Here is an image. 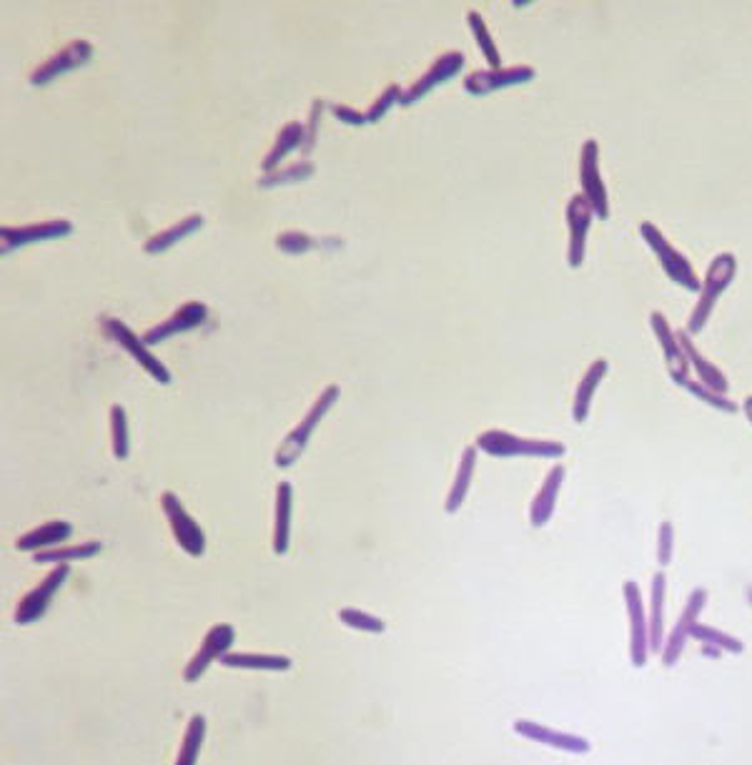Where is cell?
<instances>
[{"label":"cell","mask_w":752,"mask_h":765,"mask_svg":"<svg viewBox=\"0 0 752 765\" xmlns=\"http://www.w3.org/2000/svg\"><path fill=\"white\" fill-rule=\"evenodd\" d=\"M339 384H329V387L324 389V392L316 397V402L311 404L309 412L304 414V419L299 422V427L291 429L289 434L284 437V442H281V447L276 449L274 454V462L279 470H286V467L296 465L299 462V457L304 454L306 444H309L311 434L316 432V427H319L321 419L326 417V414L331 412V407H334L336 402H339Z\"/></svg>","instance_id":"cell-1"},{"label":"cell","mask_w":752,"mask_h":765,"mask_svg":"<svg viewBox=\"0 0 752 765\" xmlns=\"http://www.w3.org/2000/svg\"><path fill=\"white\" fill-rule=\"evenodd\" d=\"M477 449L487 452L489 457H539L559 459L567 454V447L554 439H529L519 434L504 432V429H487L477 437Z\"/></svg>","instance_id":"cell-2"},{"label":"cell","mask_w":752,"mask_h":765,"mask_svg":"<svg viewBox=\"0 0 752 765\" xmlns=\"http://www.w3.org/2000/svg\"><path fill=\"white\" fill-rule=\"evenodd\" d=\"M737 274V259L735 254H717L715 259L707 266V274L702 279L700 286V299H697L695 309H692L690 319H687V334H700L705 329L707 319L712 317V309H715L717 299L722 296V291L732 284Z\"/></svg>","instance_id":"cell-3"},{"label":"cell","mask_w":752,"mask_h":765,"mask_svg":"<svg viewBox=\"0 0 752 765\" xmlns=\"http://www.w3.org/2000/svg\"><path fill=\"white\" fill-rule=\"evenodd\" d=\"M640 234H642V239H645V244L650 246L652 254L657 256L662 271H665L667 279H670L672 284L682 286L685 291H700L702 281L697 279L690 259H687L685 254H680V251H677L675 246H672L670 241L665 239V234H662V231L657 229L655 224H650V221H642Z\"/></svg>","instance_id":"cell-4"},{"label":"cell","mask_w":752,"mask_h":765,"mask_svg":"<svg viewBox=\"0 0 752 765\" xmlns=\"http://www.w3.org/2000/svg\"><path fill=\"white\" fill-rule=\"evenodd\" d=\"M101 329L108 339H113V342L123 349V352L131 354V357L141 364V369H146L158 384H171V372L166 369V364H161V359L153 357L151 347L143 342V337H136L121 319L106 317L101 322Z\"/></svg>","instance_id":"cell-5"},{"label":"cell","mask_w":752,"mask_h":765,"mask_svg":"<svg viewBox=\"0 0 752 765\" xmlns=\"http://www.w3.org/2000/svg\"><path fill=\"white\" fill-rule=\"evenodd\" d=\"M622 597L627 607V623H630V660L635 668H645L650 660V625H647V610L642 602V592L635 580H625Z\"/></svg>","instance_id":"cell-6"},{"label":"cell","mask_w":752,"mask_h":765,"mask_svg":"<svg viewBox=\"0 0 752 765\" xmlns=\"http://www.w3.org/2000/svg\"><path fill=\"white\" fill-rule=\"evenodd\" d=\"M580 184L582 196L590 201L597 219H610V194L600 174V143L595 138H587L580 151Z\"/></svg>","instance_id":"cell-7"},{"label":"cell","mask_w":752,"mask_h":765,"mask_svg":"<svg viewBox=\"0 0 752 765\" xmlns=\"http://www.w3.org/2000/svg\"><path fill=\"white\" fill-rule=\"evenodd\" d=\"M161 507L166 512V520L171 525L173 537L181 545V550L191 557H201L206 550V535L204 530L199 527V522L194 517L188 515L183 502L178 500V495L173 492H163L161 495Z\"/></svg>","instance_id":"cell-8"},{"label":"cell","mask_w":752,"mask_h":765,"mask_svg":"<svg viewBox=\"0 0 752 765\" xmlns=\"http://www.w3.org/2000/svg\"><path fill=\"white\" fill-rule=\"evenodd\" d=\"M705 605H707L705 587H697V590H692L690 597H687L685 610L680 612V618H677V623L672 625L670 635H667L665 643H662L660 658H662V665H665V668H672V665H677V660H680L687 640H690L692 625L697 623V618H700V612L705 610Z\"/></svg>","instance_id":"cell-9"},{"label":"cell","mask_w":752,"mask_h":765,"mask_svg":"<svg viewBox=\"0 0 752 765\" xmlns=\"http://www.w3.org/2000/svg\"><path fill=\"white\" fill-rule=\"evenodd\" d=\"M93 53H96V48L88 41H83V38L71 41L63 51H58L56 56L43 61L41 66L31 73V83L38 88L48 86V83H53L58 76H63V73H71L76 71V68H83L86 63H91Z\"/></svg>","instance_id":"cell-10"},{"label":"cell","mask_w":752,"mask_h":765,"mask_svg":"<svg viewBox=\"0 0 752 765\" xmlns=\"http://www.w3.org/2000/svg\"><path fill=\"white\" fill-rule=\"evenodd\" d=\"M68 575H71V567L63 565V562L56 567V570L48 572V575L41 580V585H38L36 590L28 592V595L21 600V605H18L16 610V625L38 623V620L46 615L53 595H56V592L61 590L63 582L68 580Z\"/></svg>","instance_id":"cell-11"},{"label":"cell","mask_w":752,"mask_h":765,"mask_svg":"<svg viewBox=\"0 0 752 765\" xmlns=\"http://www.w3.org/2000/svg\"><path fill=\"white\" fill-rule=\"evenodd\" d=\"M234 640H236L234 625H229V623L214 625V628L206 633L199 653L188 660L186 670H183V680H186V683H196V680H199L201 675L206 673V668H209L214 660H221L226 653H229L231 645H234Z\"/></svg>","instance_id":"cell-12"},{"label":"cell","mask_w":752,"mask_h":765,"mask_svg":"<svg viewBox=\"0 0 752 765\" xmlns=\"http://www.w3.org/2000/svg\"><path fill=\"white\" fill-rule=\"evenodd\" d=\"M592 211L590 201L582 194L572 196L567 201V229H570V244H567V264L570 269H580L582 261L587 256V234L592 226Z\"/></svg>","instance_id":"cell-13"},{"label":"cell","mask_w":752,"mask_h":765,"mask_svg":"<svg viewBox=\"0 0 752 765\" xmlns=\"http://www.w3.org/2000/svg\"><path fill=\"white\" fill-rule=\"evenodd\" d=\"M464 68V53L462 51H449V53H442V56L437 58V61L429 66V71L424 73L419 81H414L412 86L404 91L402 96V103L399 106L402 108H409L414 106L417 101H422L424 96H427L429 91H434L437 86H442V83H447L449 78L457 76L459 71Z\"/></svg>","instance_id":"cell-14"},{"label":"cell","mask_w":752,"mask_h":765,"mask_svg":"<svg viewBox=\"0 0 752 765\" xmlns=\"http://www.w3.org/2000/svg\"><path fill=\"white\" fill-rule=\"evenodd\" d=\"M537 76V71L529 66L512 68H489V71H474L464 78V91L472 96H487V93L502 91L509 86H522Z\"/></svg>","instance_id":"cell-15"},{"label":"cell","mask_w":752,"mask_h":765,"mask_svg":"<svg viewBox=\"0 0 752 765\" xmlns=\"http://www.w3.org/2000/svg\"><path fill=\"white\" fill-rule=\"evenodd\" d=\"M206 317H209V309H206L204 301H186V304H183L173 317H168L166 322L148 329V332L143 334V342H146L148 347H153V344L166 342V339L176 337V334L199 329L201 324L206 322Z\"/></svg>","instance_id":"cell-16"},{"label":"cell","mask_w":752,"mask_h":765,"mask_svg":"<svg viewBox=\"0 0 752 765\" xmlns=\"http://www.w3.org/2000/svg\"><path fill=\"white\" fill-rule=\"evenodd\" d=\"M650 327H652V334H655L657 344H660L662 357H665L667 374H670L672 382L680 384L682 387V384L687 382V374H690V364H687L685 352H682L680 342H677V334L672 332V327L667 324L665 314H660V312L650 314Z\"/></svg>","instance_id":"cell-17"},{"label":"cell","mask_w":752,"mask_h":765,"mask_svg":"<svg viewBox=\"0 0 752 765\" xmlns=\"http://www.w3.org/2000/svg\"><path fill=\"white\" fill-rule=\"evenodd\" d=\"M514 733L522 735V738L534 740L539 745H547V748H557L564 750V753H590V740L582 738V735H572V733H562V730H552L549 725L534 723V720H514Z\"/></svg>","instance_id":"cell-18"},{"label":"cell","mask_w":752,"mask_h":765,"mask_svg":"<svg viewBox=\"0 0 752 765\" xmlns=\"http://www.w3.org/2000/svg\"><path fill=\"white\" fill-rule=\"evenodd\" d=\"M73 231V224L66 219H53V221H38V224H26L16 226V229H3L0 231V241H3V254L13 249H21V246L38 244V241L48 239H63Z\"/></svg>","instance_id":"cell-19"},{"label":"cell","mask_w":752,"mask_h":765,"mask_svg":"<svg viewBox=\"0 0 752 765\" xmlns=\"http://www.w3.org/2000/svg\"><path fill=\"white\" fill-rule=\"evenodd\" d=\"M564 477H567V470H564V465H554L552 470L547 472L542 487H539V492L534 495L532 505H529V522H532V527H544L549 520H552L554 507H557L559 490H562V485H564Z\"/></svg>","instance_id":"cell-20"},{"label":"cell","mask_w":752,"mask_h":765,"mask_svg":"<svg viewBox=\"0 0 752 765\" xmlns=\"http://www.w3.org/2000/svg\"><path fill=\"white\" fill-rule=\"evenodd\" d=\"M665 597H667V577L665 572H655L650 582V615H647L652 653H660L662 643H665Z\"/></svg>","instance_id":"cell-21"},{"label":"cell","mask_w":752,"mask_h":765,"mask_svg":"<svg viewBox=\"0 0 752 765\" xmlns=\"http://www.w3.org/2000/svg\"><path fill=\"white\" fill-rule=\"evenodd\" d=\"M73 535L71 522L66 520H51L46 525L36 527L33 532H26L23 537H18L16 547L21 552H41V550H51V547H58L61 542H66L68 537Z\"/></svg>","instance_id":"cell-22"},{"label":"cell","mask_w":752,"mask_h":765,"mask_svg":"<svg viewBox=\"0 0 752 765\" xmlns=\"http://www.w3.org/2000/svg\"><path fill=\"white\" fill-rule=\"evenodd\" d=\"M607 372H610V364H607V359H595V362L587 367L585 377H582L580 387H577L575 402H572V417H575L577 424H582L587 417H590L592 399H595L597 387H600L602 379L607 377Z\"/></svg>","instance_id":"cell-23"},{"label":"cell","mask_w":752,"mask_h":765,"mask_svg":"<svg viewBox=\"0 0 752 765\" xmlns=\"http://www.w3.org/2000/svg\"><path fill=\"white\" fill-rule=\"evenodd\" d=\"M474 467H477V444H474V447L469 444V447L462 452L459 470L457 475H454L452 487H449L447 502H444V512H447V515H454V512L464 505V500H467L469 487H472V480H474Z\"/></svg>","instance_id":"cell-24"},{"label":"cell","mask_w":752,"mask_h":765,"mask_svg":"<svg viewBox=\"0 0 752 765\" xmlns=\"http://www.w3.org/2000/svg\"><path fill=\"white\" fill-rule=\"evenodd\" d=\"M677 342H680L682 352H685L687 357V364H690V369H695L697 377H700V382L705 384V387L715 389V392L725 394L727 389H730V384H727V377L720 372V369L715 367L712 362H707L705 357H702L700 352H697L695 347H692L690 342V334L687 332H677Z\"/></svg>","instance_id":"cell-25"},{"label":"cell","mask_w":752,"mask_h":765,"mask_svg":"<svg viewBox=\"0 0 752 765\" xmlns=\"http://www.w3.org/2000/svg\"><path fill=\"white\" fill-rule=\"evenodd\" d=\"M301 143H304V126L296 121L286 123V126L279 131V136H276L271 151L266 153L264 161H261V171H264V174H271V171L279 169L281 161H284L291 151L301 148Z\"/></svg>","instance_id":"cell-26"},{"label":"cell","mask_w":752,"mask_h":765,"mask_svg":"<svg viewBox=\"0 0 752 765\" xmlns=\"http://www.w3.org/2000/svg\"><path fill=\"white\" fill-rule=\"evenodd\" d=\"M291 505H294V490L289 482H281L276 490V522H274V552L284 555L291 542Z\"/></svg>","instance_id":"cell-27"},{"label":"cell","mask_w":752,"mask_h":765,"mask_svg":"<svg viewBox=\"0 0 752 765\" xmlns=\"http://www.w3.org/2000/svg\"><path fill=\"white\" fill-rule=\"evenodd\" d=\"M201 226H204V216L201 214L186 216V219L178 221V224H171L168 229H163L161 234L151 236V239L146 241V246H143V251H146V254H163V251H168L171 246H176L178 241H183L186 236L199 231Z\"/></svg>","instance_id":"cell-28"},{"label":"cell","mask_w":752,"mask_h":765,"mask_svg":"<svg viewBox=\"0 0 752 765\" xmlns=\"http://www.w3.org/2000/svg\"><path fill=\"white\" fill-rule=\"evenodd\" d=\"M221 665L236 670H271V673H286L291 668V658L286 655H261V653H226Z\"/></svg>","instance_id":"cell-29"},{"label":"cell","mask_w":752,"mask_h":765,"mask_svg":"<svg viewBox=\"0 0 752 765\" xmlns=\"http://www.w3.org/2000/svg\"><path fill=\"white\" fill-rule=\"evenodd\" d=\"M103 550V545L98 540L93 542H81V545H58L51 547V550H41L36 552V562L38 565H61V562H71V560H88V557H96L98 552Z\"/></svg>","instance_id":"cell-30"},{"label":"cell","mask_w":752,"mask_h":765,"mask_svg":"<svg viewBox=\"0 0 752 765\" xmlns=\"http://www.w3.org/2000/svg\"><path fill=\"white\" fill-rule=\"evenodd\" d=\"M690 638L697 640V643H702V645H710V648L720 650V653L740 655L742 650H745V645H742L740 638H732V635L722 633V630H717V628H710V625L695 623L692 625Z\"/></svg>","instance_id":"cell-31"},{"label":"cell","mask_w":752,"mask_h":765,"mask_svg":"<svg viewBox=\"0 0 752 765\" xmlns=\"http://www.w3.org/2000/svg\"><path fill=\"white\" fill-rule=\"evenodd\" d=\"M206 738V718L204 715H194V718L188 720L186 735H183L181 743V753H178L176 763L178 765H194L196 758H199L201 743Z\"/></svg>","instance_id":"cell-32"},{"label":"cell","mask_w":752,"mask_h":765,"mask_svg":"<svg viewBox=\"0 0 752 765\" xmlns=\"http://www.w3.org/2000/svg\"><path fill=\"white\" fill-rule=\"evenodd\" d=\"M316 166L309 164V161H299V164H289L284 169H276L271 174H264L259 179V189H276V186H286V184H299V181L309 179L314 176Z\"/></svg>","instance_id":"cell-33"},{"label":"cell","mask_w":752,"mask_h":765,"mask_svg":"<svg viewBox=\"0 0 752 765\" xmlns=\"http://www.w3.org/2000/svg\"><path fill=\"white\" fill-rule=\"evenodd\" d=\"M467 23H469V31H472L474 41H477L479 51L484 53V58H487V63L492 68H502L499 63H502V56H499L497 51V43H494L492 33H489L487 23H484V18L479 16L477 11H469L467 13Z\"/></svg>","instance_id":"cell-34"},{"label":"cell","mask_w":752,"mask_h":765,"mask_svg":"<svg viewBox=\"0 0 752 765\" xmlns=\"http://www.w3.org/2000/svg\"><path fill=\"white\" fill-rule=\"evenodd\" d=\"M339 620L346 628L361 630V633L379 635L387 630V623H384L382 618H374V615H369V612L364 610H356V607H344V610H339Z\"/></svg>","instance_id":"cell-35"},{"label":"cell","mask_w":752,"mask_h":765,"mask_svg":"<svg viewBox=\"0 0 752 765\" xmlns=\"http://www.w3.org/2000/svg\"><path fill=\"white\" fill-rule=\"evenodd\" d=\"M111 447L116 459H126L131 452V444H128V422H126V409L121 404L111 407Z\"/></svg>","instance_id":"cell-36"},{"label":"cell","mask_w":752,"mask_h":765,"mask_svg":"<svg viewBox=\"0 0 752 765\" xmlns=\"http://www.w3.org/2000/svg\"><path fill=\"white\" fill-rule=\"evenodd\" d=\"M682 387H685L687 392L692 394V397H697V399H700V402H705L707 407L720 409V412H727V414H735L737 412V404L735 402H730V399H727L725 394H720V392H715V389L705 387V384H702V382H690V379H687V382L682 384Z\"/></svg>","instance_id":"cell-37"},{"label":"cell","mask_w":752,"mask_h":765,"mask_svg":"<svg viewBox=\"0 0 752 765\" xmlns=\"http://www.w3.org/2000/svg\"><path fill=\"white\" fill-rule=\"evenodd\" d=\"M402 86L399 83H392V86L384 88V93L379 98H376L374 103L369 106V111H366V123H379L384 116H387L389 111H392V106H399L402 103Z\"/></svg>","instance_id":"cell-38"},{"label":"cell","mask_w":752,"mask_h":765,"mask_svg":"<svg viewBox=\"0 0 752 765\" xmlns=\"http://www.w3.org/2000/svg\"><path fill=\"white\" fill-rule=\"evenodd\" d=\"M276 249L291 256L306 254L309 249H314V239L309 234H301V231H284V234L276 236Z\"/></svg>","instance_id":"cell-39"},{"label":"cell","mask_w":752,"mask_h":765,"mask_svg":"<svg viewBox=\"0 0 752 765\" xmlns=\"http://www.w3.org/2000/svg\"><path fill=\"white\" fill-rule=\"evenodd\" d=\"M672 552H675V527L665 520L660 525V535H657V560H660L662 567L670 565Z\"/></svg>","instance_id":"cell-40"},{"label":"cell","mask_w":752,"mask_h":765,"mask_svg":"<svg viewBox=\"0 0 752 765\" xmlns=\"http://www.w3.org/2000/svg\"><path fill=\"white\" fill-rule=\"evenodd\" d=\"M321 113H324V101H314V106H311V111H309V121H306V126H304V143H301V148H299L301 153H309L311 148H314Z\"/></svg>","instance_id":"cell-41"},{"label":"cell","mask_w":752,"mask_h":765,"mask_svg":"<svg viewBox=\"0 0 752 765\" xmlns=\"http://www.w3.org/2000/svg\"><path fill=\"white\" fill-rule=\"evenodd\" d=\"M331 113H334L341 123H346V126H354V128L366 126V113L356 111V108L351 106H344V103H331Z\"/></svg>","instance_id":"cell-42"},{"label":"cell","mask_w":752,"mask_h":765,"mask_svg":"<svg viewBox=\"0 0 752 765\" xmlns=\"http://www.w3.org/2000/svg\"><path fill=\"white\" fill-rule=\"evenodd\" d=\"M742 412H745V417L750 419V424H752V394L750 397H745V402H742Z\"/></svg>","instance_id":"cell-43"},{"label":"cell","mask_w":752,"mask_h":765,"mask_svg":"<svg viewBox=\"0 0 752 765\" xmlns=\"http://www.w3.org/2000/svg\"><path fill=\"white\" fill-rule=\"evenodd\" d=\"M745 597H747V602H750V605H752V585L745 587Z\"/></svg>","instance_id":"cell-44"}]
</instances>
